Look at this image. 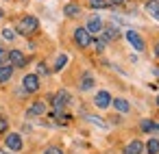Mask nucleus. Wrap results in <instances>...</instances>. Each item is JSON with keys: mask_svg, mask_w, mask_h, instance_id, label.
Masks as SVG:
<instances>
[{"mask_svg": "<svg viewBox=\"0 0 159 154\" xmlns=\"http://www.w3.org/2000/svg\"><path fill=\"white\" fill-rule=\"evenodd\" d=\"M37 31H39V20H37L35 15H24V18H20L18 24H16V33L22 35V37H31V35H35Z\"/></svg>", "mask_w": 159, "mask_h": 154, "instance_id": "obj_1", "label": "nucleus"}, {"mask_svg": "<svg viewBox=\"0 0 159 154\" xmlns=\"http://www.w3.org/2000/svg\"><path fill=\"white\" fill-rule=\"evenodd\" d=\"M70 93L66 91V89H61V91H57V93H50V104H52V109L55 111H63L68 104H70Z\"/></svg>", "mask_w": 159, "mask_h": 154, "instance_id": "obj_2", "label": "nucleus"}, {"mask_svg": "<svg viewBox=\"0 0 159 154\" xmlns=\"http://www.w3.org/2000/svg\"><path fill=\"white\" fill-rule=\"evenodd\" d=\"M92 41H94V35H89L85 26L74 28V44H76L79 48H89V46H92Z\"/></svg>", "mask_w": 159, "mask_h": 154, "instance_id": "obj_3", "label": "nucleus"}, {"mask_svg": "<svg viewBox=\"0 0 159 154\" xmlns=\"http://www.w3.org/2000/svg\"><path fill=\"white\" fill-rule=\"evenodd\" d=\"M22 89L26 93H37L39 91V76L37 74H26L22 78Z\"/></svg>", "mask_w": 159, "mask_h": 154, "instance_id": "obj_4", "label": "nucleus"}, {"mask_svg": "<svg viewBox=\"0 0 159 154\" xmlns=\"http://www.w3.org/2000/svg\"><path fill=\"white\" fill-rule=\"evenodd\" d=\"M5 148H7L9 152H20V150L24 148L22 137H20L18 132H9V135L5 137Z\"/></svg>", "mask_w": 159, "mask_h": 154, "instance_id": "obj_5", "label": "nucleus"}, {"mask_svg": "<svg viewBox=\"0 0 159 154\" xmlns=\"http://www.w3.org/2000/svg\"><path fill=\"white\" fill-rule=\"evenodd\" d=\"M7 61H9V65H13V67H24V65L29 63L22 50H9V52H7Z\"/></svg>", "mask_w": 159, "mask_h": 154, "instance_id": "obj_6", "label": "nucleus"}, {"mask_svg": "<svg viewBox=\"0 0 159 154\" xmlns=\"http://www.w3.org/2000/svg\"><path fill=\"white\" fill-rule=\"evenodd\" d=\"M126 41H129L137 52H142V50L146 48V44H144L142 35H139V33H135V31H126Z\"/></svg>", "mask_w": 159, "mask_h": 154, "instance_id": "obj_7", "label": "nucleus"}, {"mask_svg": "<svg viewBox=\"0 0 159 154\" xmlns=\"http://www.w3.org/2000/svg\"><path fill=\"white\" fill-rule=\"evenodd\" d=\"M102 26H105V22H102L98 15H92V18L87 20V24H85V28H87L89 35H98V33L102 31Z\"/></svg>", "mask_w": 159, "mask_h": 154, "instance_id": "obj_8", "label": "nucleus"}, {"mask_svg": "<svg viewBox=\"0 0 159 154\" xmlns=\"http://www.w3.org/2000/svg\"><path fill=\"white\" fill-rule=\"evenodd\" d=\"M94 104H96L98 109L111 106V93H109V91H98V93L94 96Z\"/></svg>", "mask_w": 159, "mask_h": 154, "instance_id": "obj_9", "label": "nucleus"}, {"mask_svg": "<svg viewBox=\"0 0 159 154\" xmlns=\"http://www.w3.org/2000/svg\"><path fill=\"white\" fill-rule=\"evenodd\" d=\"M102 39H105V44H109V41H113V39H118L120 37V31H118V26H113V24H109V26H102Z\"/></svg>", "mask_w": 159, "mask_h": 154, "instance_id": "obj_10", "label": "nucleus"}, {"mask_svg": "<svg viewBox=\"0 0 159 154\" xmlns=\"http://www.w3.org/2000/svg\"><path fill=\"white\" fill-rule=\"evenodd\" d=\"M44 113H46V102H35V104H31L29 111H26L29 117H39V115H44Z\"/></svg>", "mask_w": 159, "mask_h": 154, "instance_id": "obj_11", "label": "nucleus"}, {"mask_svg": "<svg viewBox=\"0 0 159 154\" xmlns=\"http://www.w3.org/2000/svg\"><path fill=\"white\" fill-rule=\"evenodd\" d=\"M13 70H16L13 65H0V85L11 80V76H13Z\"/></svg>", "mask_w": 159, "mask_h": 154, "instance_id": "obj_12", "label": "nucleus"}, {"mask_svg": "<svg viewBox=\"0 0 159 154\" xmlns=\"http://www.w3.org/2000/svg\"><path fill=\"white\" fill-rule=\"evenodd\" d=\"M111 104H113V109H116L118 113H129V111H131V104H129L124 98H116V100H111Z\"/></svg>", "mask_w": 159, "mask_h": 154, "instance_id": "obj_13", "label": "nucleus"}, {"mask_svg": "<svg viewBox=\"0 0 159 154\" xmlns=\"http://www.w3.org/2000/svg\"><path fill=\"white\" fill-rule=\"evenodd\" d=\"M142 152H144V143H142V141H137V139H135V141H131V143L124 148V154H142Z\"/></svg>", "mask_w": 159, "mask_h": 154, "instance_id": "obj_14", "label": "nucleus"}, {"mask_svg": "<svg viewBox=\"0 0 159 154\" xmlns=\"http://www.w3.org/2000/svg\"><path fill=\"white\" fill-rule=\"evenodd\" d=\"M63 13H66L68 18H79V15H81V7H79L76 2H68V5L63 7Z\"/></svg>", "mask_w": 159, "mask_h": 154, "instance_id": "obj_15", "label": "nucleus"}, {"mask_svg": "<svg viewBox=\"0 0 159 154\" xmlns=\"http://www.w3.org/2000/svg\"><path fill=\"white\" fill-rule=\"evenodd\" d=\"M146 11H148L150 18L159 20V0H148V2H146Z\"/></svg>", "mask_w": 159, "mask_h": 154, "instance_id": "obj_16", "label": "nucleus"}, {"mask_svg": "<svg viewBox=\"0 0 159 154\" xmlns=\"http://www.w3.org/2000/svg\"><path fill=\"white\" fill-rule=\"evenodd\" d=\"M139 128H142L144 132H157V130H159V124L152 122V119H142V122H139Z\"/></svg>", "mask_w": 159, "mask_h": 154, "instance_id": "obj_17", "label": "nucleus"}, {"mask_svg": "<svg viewBox=\"0 0 159 154\" xmlns=\"http://www.w3.org/2000/svg\"><path fill=\"white\" fill-rule=\"evenodd\" d=\"M79 87H81V91H89V89L94 87V76H92V74H83Z\"/></svg>", "mask_w": 159, "mask_h": 154, "instance_id": "obj_18", "label": "nucleus"}, {"mask_svg": "<svg viewBox=\"0 0 159 154\" xmlns=\"http://www.w3.org/2000/svg\"><path fill=\"white\" fill-rule=\"evenodd\" d=\"M144 152L159 154V139H148V143H144Z\"/></svg>", "mask_w": 159, "mask_h": 154, "instance_id": "obj_19", "label": "nucleus"}, {"mask_svg": "<svg viewBox=\"0 0 159 154\" xmlns=\"http://www.w3.org/2000/svg\"><path fill=\"white\" fill-rule=\"evenodd\" d=\"M66 65H68V54H59V57L55 59V67H52V70L59 72V70H63Z\"/></svg>", "mask_w": 159, "mask_h": 154, "instance_id": "obj_20", "label": "nucleus"}, {"mask_svg": "<svg viewBox=\"0 0 159 154\" xmlns=\"http://www.w3.org/2000/svg\"><path fill=\"white\" fill-rule=\"evenodd\" d=\"M89 7L92 9H107L111 5H109V0H89Z\"/></svg>", "mask_w": 159, "mask_h": 154, "instance_id": "obj_21", "label": "nucleus"}, {"mask_svg": "<svg viewBox=\"0 0 159 154\" xmlns=\"http://www.w3.org/2000/svg\"><path fill=\"white\" fill-rule=\"evenodd\" d=\"M85 119H87V122H92V124H96L98 128H107V122H105V119H100V117H96V115H85Z\"/></svg>", "mask_w": 159, "mask_h": 154, "instance_id": "obj_22", "label": "nucleus"}, {"mask_svg": "<svg viewBox=\"0 0 159 154\" xmlns=\"http://www.w3.org/2000/svg\"><path fill=\"white\" fill-rule=\"evenodd\" d=\"M44 154H63V150H61L59 145H48V148L44 150Z\"/></svg>", "mask_w": 159, "mask_h": 154, "instance_id": "obj_23", "label": "nucleus"}, {"mask_svg": "<svg viewBox=\"0 0 159 154\" xmlns=\"http://www.w3.org/2000/svg\"><path fill=\"white\" fill-rule=\"evenodd\" d=\"M9 130V122H7V117H2V115H0V135H2V132H7Z\"/></svg>", "mask_w": 159, "mask_h": 154, "instance_id": "obj_24", "label": "nucleus"}, {"mask_svg": "<svg viewBox=\"0 0 159 154\" xmlns=\"http://www.w3.org/2000/svg\"><path fill=\"white\" fill-rule=\"evenodd\" d=\"M2 37H5V39H7V41H11V39H13V37H16V33H13V31H11V28H5V31H2Z\"/></svg>", "mask_w": 159, "mask_h": 154, "instance_id": "obj_25", "label": "nucleus"}, {"mask_svg": "<svg viewBox=\"0 0 159 154\" xmlns=\"http://www.w3.org/2000/svg\"><path fill=\"white\" fill-rule=\"evenodd\" d=\"M92 44H96V50H98V52H102V50H105V39H102V37H100V39H96V41H92Z\"/></svg>", "mask_w": 159, "mask_h": 154, "instance_id": "obj_26", "label": "nucleus"}, {"mask_svg": "<svg viewBox=\"0 0 159 154\" xmlns=\"http://www.w3.org/2000/svg\"><path fill=\"white\" fill-rule=\"evenodd\" d=\"M46 74H48V67H46L44 63H39V65H37V76H46Z\"/></svg>", "mask_w": 159, "mask_h": 154, "instance_id": "obj_27", "label": "nucleus"}, {"mask_svg": "<svg viewBox=\"0 0 159 154\" xmlns=\"http://www.w3.org/2000/svg\"><path fill=\"white\" fill-rule=\"evenodd\" d=\"M2 61H7V50L0 46V65H2Z\"/></svg>", "mask_w": 159, "mask_h": 154, "instance_id": "obj_28", "label": "nucleus"}, {"mask_svg": "<svg viewBox=\"0 0 159 154\" xmlns=\"http://www.w3.org/2000/svg\"><path fill=\"white\" fill-rule=\"evenodd\" d=\"M126 0H109V5H124Z\"/></svg>", "mask_w": 159, "mask_h": 154, "instance_id": "obj_29", "label": "nucleus"}, {"mask_svg": "<svg viewBox=\"0 0 159 154\" xmlns=\"http://www.w3.org/2000/svg\"><path fill=\"white\" fill-rule=\"evenodd\" d=\"M155 54H157V57H159V41H157V44H155Z\"/></svg>", "mask_w": 159, "mask_h": 154, "instance_id": "obj_30", "label": "nucleus"}, {"mask_svg": "<svg viewBox=\"0 0 159 154\" xmlns=\"http://www.w3.org/2000/svg\"><path fill=\"white\" fill-rule=\"evenodd\" d=\"M0 154H11V152H7L5 148H0Z\"/></svg>", "mask_w": 159, "mask_h": 154, "instance_id": "obj_31", "label": "nucleus"}, {"mask_svg": "<svg viewBox=\"0 0 159 154\" xmlns=\"http://www.w3.org/2000/svg\"><path fill=\"white\" fill-rule=\"evenodd\" d=\"M157 106H159V96H157Z\"/></svg>", "mask_w": 159, "mask_h": 154, "instance_id": "obj_32", "label": "nucleus"}]
</instances>
